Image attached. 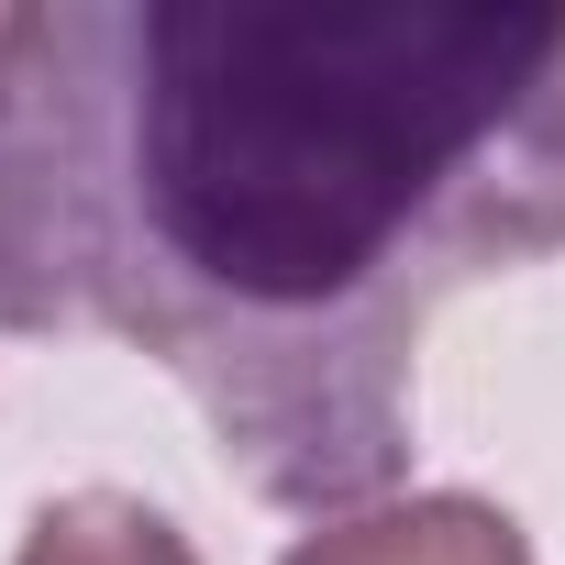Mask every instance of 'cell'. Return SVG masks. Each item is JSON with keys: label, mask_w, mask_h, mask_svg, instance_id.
Listing matches in <instances>:
<instances>
[{"label": "cell", "mask_w": 565, "mask_h": 565, "mask_svg": "<svg viewBox=\"0 0 565 565\" xmlns=\"http://www.w3.org/2000/svg\"><path fill=\"white\" fill-rule=\"evenodd\" d=\"M554 244V0L0 12V322L167 366L266 510H377L433 322Z\"/></svg>", "instance_id": "cell-1"}, {"label": "cell", "mask_w": 565, "mask_h": 565, "mask_svg": "<svg viewBox=\"0 0 565 565\" xmlns=\"http://www.w3.org/2000/svg\"><path fill=\"white\" fill-rule=\"evenodd\" d=\"M277 565H532V532L477 488H411V499L311 521Z\"/></svg>", "instance_id": "cell-2"}, {"label": "cell", "mask_w": 565, "mask_h": 565, "mask_svg": "<svg viewBox=\"0 0 565 565\" xmlns=\"http://www.w3.org/2000/svg\"><path fill=\"white\" fill-rule=\"evenodd\" d=\"M12 565H200V554H189V532L156 499H134V488H67V499H45L23 521Z\"/></svg>", "instance_id": "cell-3"}]
</instances>
